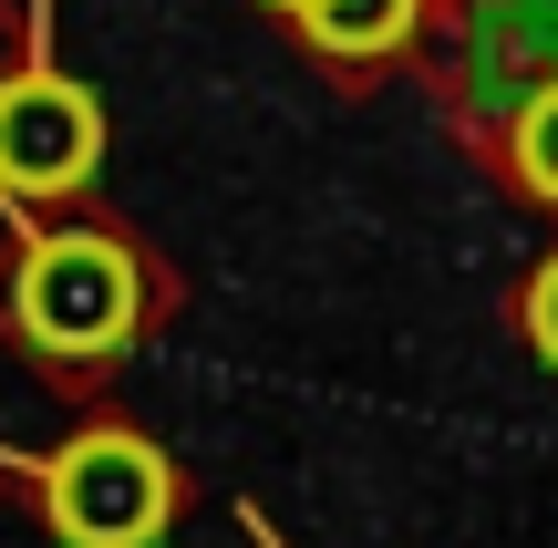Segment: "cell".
I'll list each match as a JSON object with an SVG mask.
<instances>
[{
    "label": "cell",
    "instance_id": "cell-5",
    "mask_svg": "<svg viewBox=\"0 0 558 548\" xmlns=\"http://www.w3.org/2000/svg\"><path fill=\"white\" fill-rule=\"evenodd\" d=\"M300 41L311 52H331V62H383V52H403L414 41V21H424V0H300Z\"/></svg>",
    "mask_w": 558,
    "mask_h": 548
},
{
    "label": "cell",
    "instance_id": "cell-1",
    "mask_svg": "<svg viewBox=\"0 0 558 548\" xmlns=\"http://www.w3.org/2000/svg\"><path fill=\"white\" fill-rule=\"evenodd\" d=\"M0 310H11L21 352H41L62 373H94L145 331L156 280H145V259L114 228H41L11 259V280H0Z\"/></svg>",
    "mask_w": 558,
    "mask_h": 548
},
{
    "label": "cell",
    "instance_id": "cell-2",
    "mask_svg": "<svg viewBox=\"0 0 558 548\" xmlns=\"http://www.w3.org/2000/svg\"><path fill=\"white\" fill-rule=\"evenodd\" d=\"M41 517L62 548H156L177 517V466L135 425H83L41 466Z\"/></svg>",
    "mask_w": 558,
    "mask_h": 548
},
{
    "label": "cell",
    "instance_id": "cell-4",
    "mask_svg": "<svg viewBox=\"0 0 558 548\" xmlns=\"http://www.w3.org/2000/svg\"><path fill=\"white\" fill-rule=\"evenodd\" d=\"M476 73L497 83V94H548L558 83V0H497V11L476 21Z\"/></svg>",
    "mask_w": 558,
    "mask_h": 548
},
{
    "label": "cell",
    "instance_id": "cell-6",
    "mask_svg": "<svg viewBox=\"0 0 558 548\" xmlns=\"http://www.w3.org/2000/svg\"><path fill=\"white\" fill-rule=\"evenodd\" d=\"M507 166H518L527 197H548V207H558V83L518 103V124H507Z\"/></svg>",
    "mask_w": 558,
    "mask_h": 548
},
{
    "label": "cell",
    "instance_id": "cell-7",
    "mask_svg": "<svg viewBox=\"0 0 558 548\" xmlns=\"http://www.w3.org/2000/svg\"><path fill=\"white\" fill-rule=\"evenodd\" d=\"M527 342H538V363L558 373V259L527 280Z\"/></svg>",
    "mask_w": 558,
    "mask_h": 548
},
{
    "label": "cell",
    "instance_id": "cell-8",
    "mask_svg": "<svg viewBox=\"0 0 558 548\" xmlns=\"http://www.w3.org/2000/svg\"><path fill=\"white\" fill-rule=\"evenodd\" d=\"M269 11H300V0H269Z\"/></svg>",
    "mask_w": 558,
    "mask_h": 548
},
{
    "label": "cell",
    "instance_id": "cell-3",
    "mask_svg": "<svg viewBox=\"0 0 558 548\" xmlns=\"http://www.w3.org/2000/svg\"><path fill=\"white\" fill-rule=\"evenodd\" d=\"M94 166H104V103L73 73L32 62L0 83V197L52 207L73 186H94Z\"/></svg>",
    "mask_w": 558,
    "mask_h": 548
}]
</instances>
